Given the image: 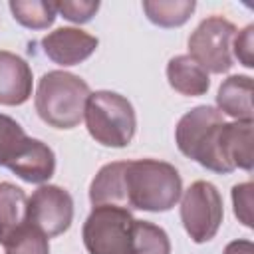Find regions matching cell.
<instances>
[{"mask_svg": "<svg viewBox=\"0 0 254 254\" xmlns=\"http://www.w3.org/2000/svg\"><path fill=\"white\" fill-rule=\"evenodd\" d=\"M83 119L89 135L103 147L123 149L133 141L137 131V115L131 101L107 89L89 93Z\"/></svg>", "mask_w": 254, "mask_h": 254, "instance_id": "cell-3", "label": "cell"}, {"mask_svg": "<svg viewBox=\"0 0 254 254\" xmlns=\"http://www.w3.org/2000/svg\"><path fill=\"white\" fill-rule=\"evenodd\" d=\"M224 254H254V244L250 240H232L226 244Z\"/></svg>", "mask_w": 254, "mask_h": 254, "instance_id": "cell-24", "label": "cell"}, {"mask_svg": "<svg viewBox=\"0 0 254 254\" xmlns=\"http://www.w3.org/2000/svg\"><path fill=\"white\" fill-rule=\"evenodd\" d=\"M216 107L220 113L236 121H252V77L250 75H228L216 93Z\"/></svg>", "mask_w": 254, "mask_h": 254, "instance_id": "cell-13", "label": "cell"}, {"mask_svg": "<svg viewBox=\"0 0 254 254\" xmlns=\"http://www.w3.org/2000/svg\"><path fill=\"white\" fill-rule=\"evenodd\" d=\"M99 40L85 30L64 26L42 38L44 54L58 65H77L97 50Z\"/></svg>", "mask_w": 254, "mask_h": 254, "instance_id": "cell-10", "label": "cell"}, {"mask_svg": "<svg viewBox=\"0 0 254 254\" xmlns=\"http://www.w3.org/2000/svg\"><path fill=\"white\" fill-rule=\"evenodd\" d=\"M183 194L179 171L159 159L125 161L123 167V206L145 212H167Z\"/></svg>", "mask_w": 254, "mask_h": 254, "instance_id": "cell-1", "label": "cell"}, {"mask_svg": "<svg viewBox=\"0 0 254 254\" xmlns=\"http://www.w3.org/2000/svg\"><path fill=\"white\" fill-rule=\"evenodd\" d=\"M16 177L32 185H44L54 177L56 171V155L54 151L40 139L28 137L16 157L6 165Z\"/></svg>", "mask_w": 254, "mask_h": 254, "instance_id": "cell-11", "label": "cell"}, {"mask_svg": "<svg viewBox=\"0 0 254 254\" xmlns=\"http://www.w3.org/2000/svg\"><path fill=\"white\" fill-rule=\"evenodd\" d=\"M56 10H58V14H62L65 20H69L73 24H85L99 10V2L97 0H79V2L64 0V2H56Z\"/></svg>", "mask_w": 254, "mask_h": 254, "instance_id": "cell-21", "label": "cell"}, {"mask_svg": "<svg viewBox=\"0 0 254 254\" xmlns=\"http://www.w3.org/2000/svg\"><path fill=\"white\" fill-rule=\"evenodd\" d=\"M167 79L169 85L181 95L198 97L204 95L210 87L208 73L189 56H175L167 64Z\"/></svg>", "mask_w": 254, "mask_h": 254, "instance_id": "cell-15", "label": "cell"}, {"mask_svg": "<svg viewBox=\"0 0 254 254\" xmlns=\"http://www.w3.org/2000/svg\"><path fill=\"white\" fill-rule=\"evenodd\" d=\"M232 58H236L244 67H254V26L248 24L234 36Z\"/></svg>", "mask_w": 254, "mask_h": 254, "instance_id": "cell-23", "label": "cell"}, {"mask_svg": "<svg viewBox=\"0 0 254 254\" xmlns=\"http://www.w3.org/2000/svg\"><path fill=\"white\" fill-rule=\"evenodd\" d=\"M28 224V196L14 183H0V244Z\"/></svg>", "mask_w": 254, "mask_h": 254, "instance_id": "cell-14", "label": "cell"}, {"mask_svg": "<svg viewBox=\"0 0 254 254\" xmlns=\"http://www.w3.org/2000/svg\"><path fill=\"white\" fill-rule=\"evenodd\" d=\"M26 139L28 135L24 133L22 125L16 119L0 113V167H6L16 157Z\"/></svg>", "mask_w": 254, "mask_h": 254, "instance_id": "cell-20", "label": "cell"}, {"mask_svg": "<svg viewBox=\"0 0 254 254\" xmlns=\"http://www.w3.org/2000/svg\"><path fill=\"white\" fill-rule=\"evenodd\" d=\"M133 254H171V240L161 226L135 218Z\"/></svg>", "mask_w": 254, "mask_h": 254, "instance_id": "cell-18", "label": "cell"}, {"mask_svg": "<svg viewBox=\"0 0 254 254\" xmlns=\"http://www.w3.org/2000/svg\"><path fill=\"white\" fill-rule=\"evenodd\" d=\"M32 67L8 50H0V105H22L32 97Z\"/></svg>", "mask_w": 254, "mask_h": 254, "instance_id": "cell-12", "label": "cell"}, {"mask_svg": "<svg viewBox=\"0 0 254 254\" xmlns=\"http://www.w3.org/2000/svg\"><path fill=\"white\" fill-rule=\"evenodd\" d=\"M252 190H254V185L250 181L232 187L234 214L248 228H252Z\"/></svg>", "mask_w": 254, "mask_h": 254, "instance_id": "cell-22", "label": "cell"}, {"mask_svg": "<svg viewBox=\"0 0 254 254\" xmlns=\"http://www.w3.org/2000/svg\"><path fill=\"white\" fill-rule=\"evenodd\" d=\"M181 196V220L190 240L196 244L212 240L224 218L218 189L208 181H194Z\"/></svg>", "mask_w": 254, "mask_h": 254, "instance_id": "cell-7", "label": "cell"}, {"mask_svg": "<svg viewBox=\"0 0 254 254\" xmlns=\"http://www.w3.org/2000/svg\"><path fill=\"white\" fill-rule=\"evenodd\" d=\"M252 121H232L222 123L216 139V155L220 165V175H228L234 169L252 171Z\"/></svg>", "mask_w": 254, "mask_h": 254, "instance_id": "cell-9", "label": "cell"}, {"mask_svg": "<svg viewBox=\"0 0 254 254\" xmlns=\"http://www.w3.org/2000/svg\"><path fill=\"white\" fill-rule=\"evenodd\" d=\"M4 254H50V238L26 224L4 244Z\"/></svg>", "mask_w": 254, "mask_h": 254, "instance_id": "cell-19", "label": "cell"}, {"mask_svg": "<svg viewBox=\"0 0 254 254\" xmlns=\"http://www.w3.org/2000/svg\"><path fill=\"white\" fill-rule=\"evenodd\" d=\"M8 6L14 20L30 30H46L58 16L56 2L48 0H12Z\"/></svg>", "mask_w": 254, "mask_h": 254, "instance_id": "cell-17", "label": "cell"}, {"mask_svg": "<svg viewBox=\"0 0 254 254\" xmlns=\"http://www.w3.org/2000/svg\"><path fill=\"white\" fill-rule=\"evenodd\" d=\"M89 254H133L135 216L121 206H93L81 228Z\"/></svg>", "mask_w": 254, "mask_h": 254, "instance_id": "cell-5", "label": "cell"}, {"mask_svg": "<svg viewBox=\"0 0 254 254\" xmlns=\"http://www.w3.org/2000/svg\"><path fill=\"white\" fill-rule=\"evenodd\" d=\"M73 220V198L58 185H40L28 198V224L48 238L64 234Z\"/></svg>", "mask_w": 254, "mask_h": 254, "instance_id": "cell-8", "label": "cell"}, {"mask_svg": "<svg viewBox=\"0 0 254 254\" xmlns=\"http://www.w3.org/2000/svg\"><path fill=\"white\" fill-rule=\"evenodd\" d=\"M196 2L194 0H145L143 10L159 28H179L183 26L190 14L194 12Z\"/></svg>", "mask_w": 254, "mask_h": 254, "instance_id": "cell-16", "label": "cell"}, {"mask_svg": "<svg viewBox=\"0 0 254 254\" xmlns=\"http://www.w3.org/2000/svg\"><path fill=\"white\" fill-rule=\"evenodd\" d=\"M238 34L236 26L224 16L212 14L204 18L189 36V58H192L206 73H226L234 65L232 42Z\"/></svg>", "mask_w": 254, "mask_h": 254, "instance_id": "cell-6", "label": "cell"}, {"mask_svg": "<svg viewBox=\"0 0 254 254\" xmlns=\"http://www.w3.org/2000/svg\"><path fill=\"white\" fill-rule=\"evenodd\" d=\"M89 85L75 73L54 69L40 77L34 105L44 123L54 129H73L81 123Z\"/></svg>", "mask_w": 254, "mask_h": 254, "instance_id": "cell-2", "label": "cell"}, {"mask_svg": "<svg viewBox=\"0 0 254 254\" xmlns=\"http://www.w3.org/2000/svg\"><path fill=\"white\" fill-rule=\"evenodd\" d=\"M224 123L222 113L212 105H196L187 111L177 127H175V143L179 151L196 161L200 167L220 173L218 155H216V139L218 129Z\"/></svg>", "mask_w": 254, "mask_h": 254, "instance_id": "cell-4", "label": "cell"}]
</instances>
